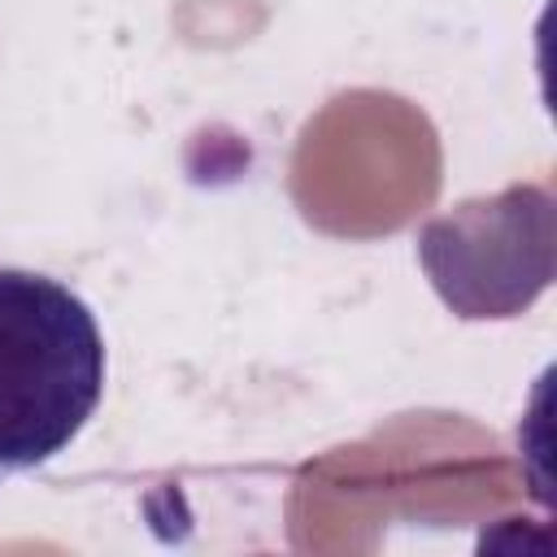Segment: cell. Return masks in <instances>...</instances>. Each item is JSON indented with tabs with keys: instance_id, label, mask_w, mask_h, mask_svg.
Returning a JSON list of instances; mask_svg holds the SVG:
<instances>
[{
	"instance_id": "cell-1",
	"label": "cell",
	"mask_w": 557,
	"mask_h": 557,
	"mask_svg": "<svg viewBox=\"0 0 557 557\" xmlns=\"http://www.w3.org/2000/svg\"><path fill=\"white\" fill-rule=\"evenodd\" d=\"M104 396V335L65 283L0 265V479L65 453Z\"/></svg>"
},
{
	"instance_id": "cell-2",
	"label": "cell",
	"mask_w": 557,
	"mask_h": 557,
	"mask_svg": "<svg viewBox=\"0 0 557 557\" xmlns=\"http://www.w3.org/2000/svg\"><path fill=\"white\" fill-rule=\"evenodd\" d=\"M522 200L513 187L496 200L461 205L426 222L418 252L435 292L466 318H505L531 300L522 287Z\"/></svg>"
}]
</instances>
